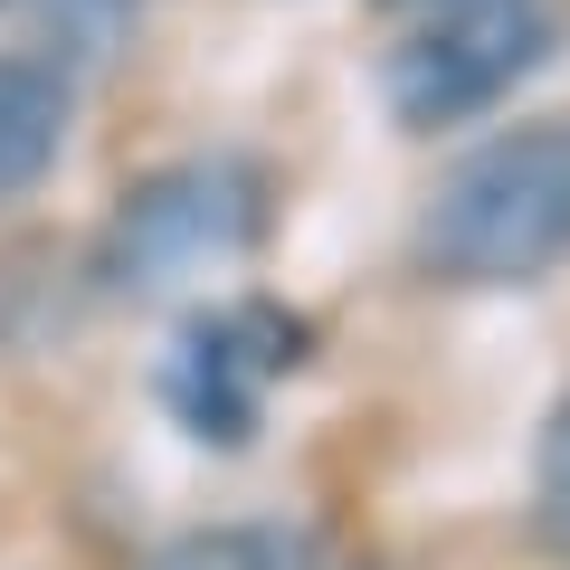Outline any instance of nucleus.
<instances>
[{
	"instance_id": "obj_1",
	"label": "nucleus",
	"mask_w": 570,
	"mask_h": 570,
	"mask_svg": "<svg viewBox=\"0 0 570 570\" xmlns=\"http://www.w3.org/2000/svg\"><path fill=\"white\" fill-rule=\"evenodd\" d=\"M570 257V115L475 142L419 209V266L448 285H542Z\"/></svg>"
},
{
	"instance_id": "obj_2",
	"label": "nucleus",
	"mask_w": 570,
	"mask_h": 570,
	"mask_svg": "<svg viewBox=\"0 0 570 570\" xmlns=\"http://www.w3.org/2000/svg\"><path fill=\"white\" fill-rule=\"evenodd\" d=\"M542 58H551V10L542 0H456L419 39L390 48V115L409 134L466 124L485 105H504Z\"/></svg>"
},
{
	"instance_id": "obj_3",
	"label": "nucleus",
	"mask_w": 570,
	"mask_h": 570,
	"mask_svg": "<svg viewBox=\"0 0 570 570\" xmlns=\"http://www.w3.org/2000/svg\"><path fill=\"white\" fill-rule=\"evenodd\" d=\"M257 238V181L238 163H181L153 171L142 190H124L115 228H105V285L124 295H153V285H181L200 266L238 257Z\"/></svg>"
},
{
	"instance_id": "obj_4",
	"label": "nucleus",
	"mask_w": 570,
	"mask_h": 570,
	"mask_svg": "<svg viewBox=\"0 0 570 570\" xmlns=\"http://www.w3.org/2000/svg\"><path fill=\"white\" fill-rule=\"evenodd\" d=\"M266 324H276V314L247 305V314H209V324H190V333H181V362H171V409H181L200 438H228V448H238L247 428H257V390L276 381L285 362H295L285 343L247 352Z\"/></svg>"
},
{
	"instance_id": "obj_5",
	"label": "nucleus",
	"mask_w": 570,
	"mask_h": 570,
	"mask_svg": "<svg viewBox=\"0 0 570 570\" xmlns=\"http://www.w3.org/2000/svg\"><path fill=\"white\" fill-rule=\"evenodd\" d=\"M67 142V86L39 58H0V200L29 190Z\"/></svg>"
},
{
	"instance_id": "obj_6",
	"label": "nucleus",
	"mask_w": 570,
	"mask_h": 570,
	"mask_svg": "<svg viewBox=\"0 0 570 570\" xmlns=\"http://www.w3.org/2000/svg\"><path fill=\"white\" fill-rule=\"evenodd\" d=\"M142 570H305V542H285V532H247V523H209V532L163 542Z\"/></svg>"
},
{
	"instance_id": "obj_7",
	"label": "nucleus",
	"mask_w": 570,
	"mask_h": 570,
	"mask_svg": "<svg viewBox=\"0 0 570 570\" xmlns=\"http://www.w3.org/2000/svg\"><path fill=\"white\" fill-rule=\"evenodd\" d=\"M532 532H542V551L570 561V400L551 409L542 456H532Z\"/></svg>"
},
{
	"instance_id": "obj_8",
	"label": "nucleus",
	"mask_w": 570,
	"mask_h": 570,
	"mask_svg": "<svg viewBox=\"0 0 570 570\" xmlns=\"http://www.w3.org/2000/svg\"><path fill=\"white\" fill-rule=\"evenodd\" d=\"M409 10H456V0H409Z\"/></svg>"
},
{
	"instance_id": "obj_9",
	"label": "nucleus",
	"mask_w": 570,
	"mask_h": 570,
	"mask_svg": "<svg viewBox=\"0 0 570 570\" xmlns=\"http://www.w3.org/2000/svg\"><path fill=\"white\" fill-rule=\"evenodd\" d=\"M305 570H314V561H305Z\"/></svg>"
}]
</instances>
